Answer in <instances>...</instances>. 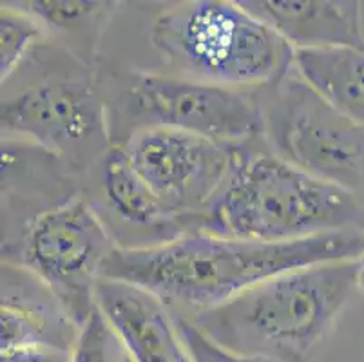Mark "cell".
<instances>
[{
	"label": "cell",
	"mask_w": 364,
	"mask_h": 362,
	"mask_svg": "<svg viewBox=\"0 0 364 362\" xmlns=\"http://www.w3.org/2000/svg\"><path fill=\"white\" fill-rule=\"evenodd\" d=\"M363 250L364 230L287 243L188 232L158 247H118L105 265L104 277L141 288L160 299L174 317L191 319L264 279L310 265L352 261Z\"/></svg>",
	"instance_id": "6da1fadb"
},
{
	"label": "cell",
	"mask_w": 364,
	"mask_h": 362,
	"mask_svg": "<svg viewBox=\"0 0 364 362\" xmlns=\"http://www.w3.org/2000/svg\"><path fill=\"white\" fill-rule=\"evenodd\" d=\"M183 223L187 234L287 243L364 230V203L281 159L259 138L234 149L232 167L221 191Z\"/></svg>",
	"instance_id": "7a4b0ae2"
},
{
	"label": "cell",
	"mask_w": 364,
	"mask_h": 362,
	"mask_svg": "<svg viewBox=\"0 0 364 362\" xmlns=\"http://www.w3.org/2000/svg\"><path fill=\"white\" fill-rule=\"evenodd\" d=\"M357 288V259L277 274L193 321L221 346L272 362H310Z\"/></svg>",
	"instance_id": "3957f363"
},
{
	"label": "cell",
	"mask_w": 364,
	"mask_h": 362,
	"mask_svg": "<svg viewBox=\"0 0 364 362\" xmlns=\"http://www.w3.org/2000/svg\"><path fill=\"white\" fill-rule=\"evenodd\" d=\"M15 75L2 84V138L48 152L76 178L92 174L112 147L95 68L46 42Z\"/></svg>",
	"instance_id": "277c9868"
},
{
	"label": "cell",
	"mask_w": 364,
	"mask_h": 362,
	"mask_svg": "<svg viewBox=\"0 0 364 362\" xmlns=\"http://www.w3.org/2000/svg\"><path fill=\"white\" fill-rule=\"evenodd\" d=\"M151 44L168 73L220 87H270L296 69V49L237 0H188L164 9Z\"/></svg>",
	"instance_id": "5b68a950"
},
{
	"label": "cell",
	"mask_w": 364,
	"mask_h": 362,
	"mask_svg": "<svg viewBox=\"0 0 364 362\" xmlns=\"http://www.w3.org/2000/svg\"><path fill=\"white\" fill-rule=\"evenodd\" d=\"M117 84L104 96L112 147L152 127L193 132L230 147L263 138L257 89L220 87L152 71H129Z\"/></svg>",
	"instance_id": "8992f818"
},
{
	"label": "cell",
	"mask_w": 364,
	"mask_h": 362,
	"mask_svg": "<svg viewBox=\"0 0 364 362\" xmlns=\"http://www.w3.org/2000/svg\"><path fill=\"white\" fill-rule=\"evenodd\" d=\"M118 243L85 194L71 196L22 225L2 245V263L26 268L55 294L78 328L97 308L104 268Z\"/></svg>",
	"instance_id": "52a82bcc"
},
{
	"label": "cell",
	"mask_w": 364,
	"mask_h": 362,
	"mask_svg": "<svg viewBox=\"0 0 364 362\" xmlns=\"http://www.w3.org/2000/svg\"><path fill=\"white\" fill-rule=\"evenodd\" d=\"M268 149L314 178L364 203V129L333 107L294 69L257 89Z\"/></svg>",
	"instance_id": "ba28073f"
},
{
	"label": "cell",
	"mask_w": 364,
	"mask_h": 362,
	"mask_svg": "<svg viewBox=\"0 0 364 362\" xmlns=\"http://www.w3.org/2000/svg\"><path fill=\"white\" fill-rule=\"evenodd\" d=\"M234 149L165 127L138 131L122 145L138 174L181 219L200 214L216 198L232 167Z\"/></svg>",
	"instance_id": "9c48e42d"
},
{
	"label": "cell",
	"mask_w": 364,
	"mask_h": 362,
	"mask_svg": "<svg viewBox=\"0 0 364 362\" xmlns=\"http://www.w3.org/2000/svg\"><path fill=\"white\" fill-rule=\"evenodd\" d=\"M91 178L100 198L89 199L120 248L158 247L187 234L183 219L154 194L122 147H111Z\"/></svg>",
	"instance_id": "30bf717a"
},
{
	"label": "cell",
	"mask_w": 364,
	"mask_h": 362,
	"mask_svg": "<svg viewBox=\"0 0 364 362\" xmlns=\"http://www.w3.org/2000/svg\"><path fill=\"white\" fill-rule=\"evenodd\" d=\"M0 326V350L49 346L71 351L80 331L41 279L13 263H2Z\"/></svg>",
	"instance_id": "8fae6325"
},
{
	"label": "cell",
	"mask_w": 364,
	"mask_h": 362,
	"mask_svg": "<svg viewBox=\"0 0 364 362\" xmlns=\"http://www.w3.org/2000/svg\"><path fill=\"white\" fill-rule=\"evenodd\" d=\"M296 51L364 49L357 0H237Z\"/></svg>",
	"instance_id": "7c38bea8"
},
{
	"label": "cell",
	"mask_w": 364,
	"mask_h": 362,
	"mask_svg": "<svg viewBox=\"0 0 364 362\" xmlns=\"http://www.w3.org/2000/svg\"><path fill=\"white\" fill-rule=\"evenodd\" d=\"M97 307L120 335L132 362H193L174 315L149 292L104 277Z\"/></svg>",
	"instance_id": "4fadbf2b"
},
{
	"label": "cell",
	"mask_w": 364,
	"mask_h": 362,
	"mask_svg": "<svg viewBox=\"0 0 364 362\" xmlns=\"http://www.w3.org/2000/svg\"><path fill=\"white\" fill-rule=\"evenodd\" d=\"M296 69L333 107L364 129V49L296 51Z\"/></svg>",
	"instance_id": "5bb4252c"
},
{
	"label": "cell",
	"mask_w": 364,
	"mask_h": 362,
	"mask_svg": "<svg viewBox=\"0 0 364 362\" xmlns=\"http://www.w3.org/2000/svg\"><path fill=\"white\" fill-rule=\"evenodd\" d=\"M15 4L35 16L48 35L65 38V49L95 68L98 42L120 2H55V0H15Z\"/></svg>",
	"instance_id": "9a60e30c"
},
{
	"label": "cell",
	"mask_w": 364,
	"mask_h": 362,
	"mask_svg": "<svg viewBox=\"0 0 364 362\" xmlns=\"http://www.w3.org/2000/svg\"><path fill=\"white\" fill-rule=\"evenodd\" d=\"M0 9V78L8 82L36 48L48 42V33L33 15L15 2H2Z\"/></svg>",
	"instance_id": "2e32d148"
},
{
	"label": "cell",
	"mask_w": 364,
	"mask_h": 362,
	"mask_svg": "<svg viewBox=\"0 0 364 362\" xmlns=\"http://www.w3.org/2000/svg\"><path fill=\"white\" fill-rule=\"evenodd\" d=\"M69 362H132V358L120 335L97 307L82 324Z\"/></svg>",
	"instance_id": "e0dca14e"
},
{
	"label": "cell",
	"mask_w": 364,
	"mask_h": 362,
	"mask_svg": "<svg viewBox=\"0 0 364 362\" xmlns=\"http://www.w3.org/2000/svg\"><path fill=\"white\" fill-rule=\"evenodd\" d=\"M174 319H176L181 341H183L193 362H272L268 358L256 357V355H245L240 351L228 350L213 341L207 334H203L193 321L185 317Z\"/></svg>",
	"instance_id": "ac0fdd59"
},
{
	"label": "cell",
	"mask_w": 364,
	"mask_h": 362,
	"mask_svg": "<svg viewBox=\"0 0 364 362\" xmlns=\"http://www.w3.org/2000/svg\"><path fill=\"white\" fill-rule=\"evenodd\" d=\"M71 351L49 346L0 350V362H69Z\"/></svg>",
	"instance_id": "d6986e66"
},
{
	"label": "cell",
	"mask_w": 364,
	"mask_h": 362,
	"mask_svg": "<svg viewBox=\"0 0 364 362\" xmlns=\"http://www.w3.org/2000/svg\"><path fill=\"white\" fill-rule=\"evenodd\" d=\"M357 288L360 294H364V250L357 259Z\"/></svg>",
	"instance_id": "ffe728a7"
}]
</instances>
